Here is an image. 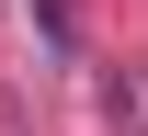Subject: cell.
I'll use <instances>...</instances> for the list:
<instances>
[{
  "mask_svg": "<svg viewBox=\"0 0 148 136\" xmlns=\"http://www.w3.org/2000/svg\"><path fill=\"white\" fill-rule=\"evenodd\" d=\"M23 12L46 23V45H57V57H80V12H69V0H23Z\"/></svg>",
  "mask_w": 148,
  "mask_h": 136,
  "instance_id": "cell-1",
  "label": "cell"
}]
</instances>
